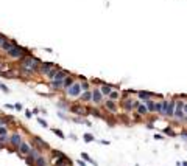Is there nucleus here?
Returning a JSON list of instances; mask_svg holds the SVG:
<instances>
[{
  "mask_svg": "<svg viewBox=\"0 0 187 166\" xmlns=\"http://www.w3.org/2000/svg\"><path fill=\"white\" fill-rule=\"evenodd\" d=\"M21 70L25 75H33V73H38L39 67H41V61L33 56H25L23 59H21Z\"/></svg>",
  "mask_w": 187,
  "mask_h": 166,
  "instance_id": "1",
  "label": "nucleus"
},
{
  "mask_svg": "<svg viewBox=\"0 0 187 166\" xmlns=\"http://www.w3.org/2000/svg\"><path fill=\"white\" fill-rule=\"evenodd\" d=\"M25 53H27L25 48H22V47H19L17 44H14L11 47V50L6 51V54H8L9 58H13V59H23L25 58Z\"/></svg>",
  "mask_w": 187,
  "mask_h": 166,
  "instance_id": "2",
  "label": "nucleus"
},
{
  "mask_svg": "<svg viewBox=\"0 0 187 166\" xmlns=\"http://www.w3.org/2000/svg\"><path fill=\"white\" fill-rule=\"evenodd\" d=\"M66 92H67L69 96H78L80 93H81V84H80V82H73Z\"/></svg>",
  "mask_w": 187,
  "mask_h": 166,
  "instance_id": "3",
  "label": "nucleus"
},
{
  "mask_svg": "<svg viewBox=\"0 0 187 166\" xmlns=\"http://www.w3.org/2000/svg\"><path fill=\"white\" fill-rule=\"evenodd\" d=\"M175 118L176 119H182V118H184V102H182V101H176Z\"/></svg>",
  "mask_w": 187,
  "mask_h": 166,
  "instance_id": "4",
  "label": "nucleus"
},
{
  "mask_svg": "<svg viewBox=\"0 0 187 166\" xmlns=\"http://www.w3.org/2000/svg\"><path fill=\"white\" fill-rule=\"evenodd\" d=\"M72 160H70L69 157H66V155H61V157H56L55 160V166H72Z\"/></svg>",
  "mask_w": 187,
  "mask_h": 166,
  "instance_id": "5",
  "label": "nucleus"
},
{
  "mask_svg": "<svg viewBox=\"0 0 187 166\" xmlns=\"http://www.w3.org/2000/svg\"><path fill=\"white\" fill-rule=\"evenodd\" d=\"M53 67H55V65H53L52 62H41V67H39V73H41V75H48V72L52 70Z\"/></svg>",
  "mask_w": 187,
  "mask_h": 166,
  "instance_id": "6",
  "label": "nucleus"
},
{
  "mask_svg": "<svg viewBox=\"0 0 187 166\" xmlns=\"http://www.w3.org/2000/svg\"><path fill=\"white\" fill-rule=\"evenodd\" d=\"M92 101L95 102V104H100V102L103 101V93L100 89H93L92 90Z\"/></svg>",
  "mask_w": 187,
  "mask_h": 166,
  "instance_id": "7",
  "label": "nucleus"
},
{
  "mask_svg": "<svg viewBox=\"0 0 187 166\" xmlns=\"http://www.w3.org/2000/svg\"><path fill=\"white\" fill-rule=\"evenodd\" d=\"M9 143H11L14 148H19V146H21V143H22L21 135H19V134H13L11 137H9Z\"/></svg>",
  "mask_w": 187,
  "mask_h": 166,
  "instance_id": "8",
  "label": "nucleus"
},
{
  "mask_svg": "<svg viewBox=\"0 0 187 166\" xmlns=\"http://www.w3.org/2000/svg\"><path fill=\"white\" fill-rule=\"evenodd\" d=\"M175 107H176V101H175V99H172V101L168 102V110H167L165 117H168V118L175 117Z\"/></svg>",
  "mask_w": 187,
  "mask_h": 166,
  "instance_id": "9",
  "label": "nucleus"
},
{
  "mask_svg": "<svg viewBox=\"0 0 187 166\" xmlns=\"http://www.w3.org/2000/svg\"><path fill=\"white\" fill-rule=\"evenodd\" d=\"M19 152L23 155H30V152H31V149H30V144L28 143H21V146H19Z\"/></svg>",
  "mask_w": 187,
  "mask_h": 166,
  "instance_id": "10",
  "label": "nucleus"
},
{
  "mask_svg": "<svg viewBox=\"0 0 187 166\" xmlns=\"http://www.w3.org/2000/svg\"><path fill=\"white\" fill-rule=\"evenodd\" d=\"M70 73L67 70H62V68H59L58 72H56V75H55V79H58V81H64V78L66 76H69Z\"/></svg>",
  "mask_w": 187,
  "mask_h": 166,
  "instance_id": "11",
  "label": "nucleus"
},
{
  "mask_svg": "<svg viewBox=\"0 0 187 166\" xmlns=\"http://www.w3.org/2000/svg\"><path fill=\"white\" fill-rule=\"evenodd\" d=\"M100 90H101L103 96H109V93L112 92V85H109V84H101V85H100Z\"/></svg>",
  "mask_w": 187,
  "mask_h": 166,
  "instance_id": "12",
  "label": "nucleus"
},
{
  "mask_svg": "<svg viewBox=\"0 0 187 166\" xmlns=\"http://www.w3.org/2000/svg\"><path fill=\"white\" fill-rule=\"evenodd\" d=\"M153 96H155V93H151V92H139V99H142L143 102L151 99Z\"/></svg>",
  "mask_w": 187,
  "mask_h": 166,
  "instance_id": "13",
  "label": "nucleus"
},
{
  "mask_svg": "<svg viewBox=\"0 0 187 166\" xmlns=\"http://www.w3.org/2000/svg\"><path fill=\"white\" fill-rule=\"evenodd\" d=\"M70 110H72L73 114H76V115H86V109L80 107V106H76V104L70 106Z\"/></svg>",
  "mask_w": 187,
  "mask_h": 166,
  "instance_id": "14",
  "label": "nucleus"
},
{
  "mask_svg": "<svg viewBox=\"0 0 187 166\" xmlns=\"http://www.w3.org/2000/svg\"><path fill=\"white\" fill-rule=\"evenodd\" d=\"M105 107H106V109H109L111 112H115V110H117V107H115V101H112V99H106Z\"/></svg>",
  "mask_w": 187,
  "mask_h": 166,
  "instance_id": "15",
  "label": "nucleus"
},
{
  "mask_svg": "<svg viewBox=\"0 0 187 166\" xmlns=\"http://www.w3.org/2000/svg\"><path fill=\"white\" fill-rule=\"evenodd\" d=\"M81 101H84V102L92 101V90H86L84 93L81 95Z\"/></svg>",
  "mask_w": 187,
  "mask_h": 166,
  "instance_id": "16",
  "label": "nucleus"
},
{
  "mask_svg": "<svg viewBox=\"0 0 187 166\" xmlns=\"http://www.w3.org/2000/svg\"><path fill=\"white\" fill-rule=\"evenodd\" d=\"M14 44H16L14 41H8V39H6V41L3 42V45H2L0 48H2V50H5V51H8V50H11V47H13Z\"/></svg>",
  "mask_w": 187,
  "mask_h": 166,
  "instance_id": "17",
  "label": "nucleus"
},
{
  "mask_svg": "<svg viewBox=\"0 0 187 166\" xmlns=\"http://www.w3.org/2000/svg\"><path fill=\"white\" fill-rule=\"evenodd\" d=\"M73 82H75V81H73V78H72L70 75H69V76H66V78H64V89H66V90H67V89L73 84Z\"/></svg>",
  "mask_w": 187,
  "mask_h": 166,
  "instance_id": "18",
  "label": "nucleus"
},
{
  "mask_svg": "<svg viewBox=\"0 0 187 166\" xmlns=\"http://www.w3.org/2000/svg\"><path fill=\"white\" fill-rule=\"evenodd\" d=\"M33 141H34L36 144L39 146V149H44L45 146H47V143H45L44 140H41V138H39V137H33Z\"/></svg>",
  "mask_w": 187,
  "mask_h": 166,
  "instance_id": "19",
  "label": "nucleus"
},
{
  "mask_svg": "<svg viewBox=\"0 0 187 166\" xmlns=\"http://www.w3.org/2000/svg\"><path fill=\"white\" fill-rule=\"evenodd\" d=\"M34 166H47V160L42 155H39L38 158H36V161H34Z\"/></svg>",
  "mask_w": 187,
  "mask_h": 166,
  "instance_id": "20",
  "label": "nucleus"
},
{
  "mask_svg": "<svg viewBox=\"0 0 187 166\" xmlns=\"http://www.w3.org/2000/svg\"><path fill=\"white\" fill-rule=\"evenodd\" d=\"M137 114L139 115H148L150 112H148V107L147 106H143V104H140L139 107H137Z\"/></svg>",
  "mask_w": 187,
  "mask_h": 166,
  "instance_id": "21",
  "label": "nucleus"
},
{
  "mask_svg": "<svg viewBox=\"0 0 187 166\" xmlns=\"http://www.w3.org/2000/svg\"><path fill=\"white\" fill-rule=\"evenodd\" d=\"M61 85H64V81H58V79H53L52 81V89H55V90L61 89Z\"/></svg>",
  "mask_w": 187,
  "mask_h": 166,
  "instance_id": "22",
  "label": "nucleus"
},
{
  "mask_svg": "<svg viewBox=\"0 0 187 166\" xmlns=\"http://www.w3.org/2000/svg\"><path fill=\"white\" fill-rule=\"evenodd\" d=\"M155 112L158 115H162L164 117V112H162V101L161 102H155Z\"/></svg>",
  "mask_w": 187,
  "mask_h": 166,
  "instance_id": "23",
  "label": "nucleus"
},
{
  "mask_svg": "<svg viewBox=\"0 0 187 166\" xmlns=\"http://www.w3.org/2000/svg\"><path fill=\"white\" fill-rule=\"evenodd\" d=\"M155 102H156V101H153V99H148V101H145L147 107H148V112H155Z\"/></svg>",
  "mask_w": 187,
  "mask_h": 166,
  "instance_id": "24",
  "label": "nucleus"
},
{
  "mask_svg": "<svg viewBox=\"0 0 187 166\" xmlns=\"http://www.w3.org/2000/svg\"><path fill=\"white\" fill-rule=\"evenodd\" d=\"M168 99H164L162 101V112H164V117L167 115V110H168Z\"/></svg>",
  "mask_w": 187,
  "mask_h": 166,
  "instance_id": "25",
  "label": "nucleus"
},
{
  "mask_svg": "<svg viewBox=\"0 0 187 166\" xmlns=\"http://www.w3.org/2000/svg\"><path fill=\"white\" fill-rule=\"evenodd\" d=\"M81 158H84V160H88V161H89V163H92L93 166H97V161H93V160H92V158H91V157H89V155H88V154H86V152H83V154H81Z\"/></svg>",
  "mask_w": 187,
  "mask_h": 166,
  "instance_id": "26",
  "label": "nucleus"
},
{
  "mask_svg": "<svg viewBox=\"0 0 187 166\" xmlns=\"http://www.w3.org/2000/svg\"><path fill=\"white\" fill-rule=\"evenodd\" d=\"M25 161H27V165H28V166H34L36 158H34V157H31V155H28V157L25 158Z\"/></svg>",
  "mask_w": 187,
  "mask_h": 166,
  "instance_id": "27",
  "label": "nucleus"
},
{
  "mask_svg": "<svg viewBox=\"0 0 187 166\" xmlns=\"http://www.w3.org/2000/svg\"><path fill=\"white\" fill-rule=\"evenodd\" d=\"M120 96L119 92H115V90H112L111 93H109V99H112V101H117V98Z\"/></svg>",
  "mask_w": 187,
  "mask_h": 166,
  "instance_id": "28",
  "label": "nucleus"
},
{
  "mask_svg": "<svg viewBox=\"0 0 187 166\" xmlns=\"http://www.w3.org/2000/svg\"><path fill=\"white\" fill-rule=\"evenodd\" d=\"M9 141V138H8V135H0V146H3V144H6V143Z\"/></svg>",
  "mask_w": 187,
  "mask_h": 166,
  "instance_id": "29",
  "label": "nucleus"
},
{
  "mask_svg": "<svg viewBox=\"0 0 187 166\" xmlns=\"http://www.w3.org/2000/svg\"><path fill=\"white\" fill-rule=\"evenodd\" d=\"M53 132H55V134H56V135H58V137H59V138H66V135H64V132H62V131H61V129H56V127H55V129H53Z\"/></svg>",
  "mask_w": 187,
  "mask_h": 166,
  "instance_id": "30",
  "label": "nucleus"
},
{
  "mask_svg": "<svg viewBox=\"0 0 187 166\" xmlns=\"http://www.w3.org/2000/svg\"><path fill=\"white\" fill-rule=\"evenodd\" d=\"M84 141H88V143L93 141V135L92 134H84Z\"/></svg>",
  "mask_w": 187,
  "mask_h": 166,
  "instance_id": "31",
  "label": "nucleus"
},
{
  "mask_svg": "<svg viewBox=\"0 0 187 166\" xmlns=\"http://www.w3.org/2000/svg\"><path fill=\"white\" fill-rule=\"evenodd\" d=\"M164 132H165L167 135H170V137H175V132H173L170 127H165V131H164Z\"/></svg>",
  "mask_w": 187,
  "mask_h": 166,
  "instance_id": "32",
  "label": "nucleus"
},
{
  "mask_svg": "<svg viewBox=\"0 0 187 166\" xmlns=\"http://www.w3.org/2000/svg\"><path fill=\"white\" fill-rule=\"evenodd\" d=\"M0 135H8V129H6L5 126H2V127H0Z\"/></svg>",
  "mask_w": 187,
  "mask_h": 166,
  "instance_id": "33",
  "label": "nucleus"
},
{
  "mask_svg": "<svg viewBox=\"0 0 187 166\" xmlns=\"http://www.w3.org/2000/svg\"><path fill=\"white\" fill-rule=\"evenodd\" d=\"M52 155L53 157H61V155H64V154H62L61 151H52Z\"/></svg>",
  "mask_w": 187,
  "mask_h": 166,
  "instance_id": "34",
  "label": "nucleus"
},
{
  "mask_svg": "<svg viewBox=\"0 0 187 166\" xmlns=\"http://www.w3.org/2000/svg\"><path fill=\"white\" fill-rule=\"evenodd\" d=\"M38 123H39L41 126H44V127H47V121H45V119H42V118H38Z\"/></svg>",
  "mask_w": 187,
  "mask_h": 166,
  "instance_id": "35",
  "label": "nucleus"
},
{
  "mask_svg": "<svg viewBox=\"0 0 187 166\" xmlns=\"http://www.w3.org/2000/svg\"><path fill=\"white\" fill-rule=\"evenodd\" d=\"M81 90H89V84H88V82H83V84H81Z\"/></svg>",
  "mask_w": 187,
  "mask_h": 166,
  "instance_id": "36",
  "label": "nucleus"
},
{
  "mask_svg": "<svg viewBox=\"0 0 187 166\" xmlns=\"http://www.w3.org/2000/svg\"><path fill=\"white\" fill-rule=\"evenodd\" d=\"M5 41H6V36L5 34H0V47L3 45V42H5Z\"/></svg>",
  "mask_w": 187,
  "mask_h": 166,
  "instance_id": "37",
  "label": "nucleus"
},
{
  "mask_svg": "<svg viewBox=\"0 0 187 166\" xmlns=\"http://www.w3.org/2000/svg\"><path fill=\"white\" fill-rule=\"evenodd\" d=\"M6 121H8V118H0V127H2V126H5Z\"/></svg>",
  "mask_w": 187,
  "mask_h": 166,
  "instance_id": "38",
  "label": "nucleus"
},
{
  "mask_svg": "<svg viewBox=\"0 0 187 166\" xmlns=\"http://www.w3.org/2000/svg\"><path fill=\"white\" fill-rule=\"evenodd\" d=\"M0 89H2V92H6V93L9 92L8 89H6V85H5V84H0Z\"/></svg>",
  "mask_w": 187,
  "mask_h": 166,
  "instance_id": "39",
  "label": "nucleus"
},
{
  "mask_svg": "<svg viewBox=\"0 0 187 166\" xmlns=\"http://www.w3.org/2000/svg\"><path fill=\"white\" fill-rule=\"evenodd\" d=\"M184 119L187 121V102L184 104Z\"/></svg>",
  "mask_w": 187,
  "mask_h": 166,
  "instance_id": "40",
  "label": "nucleus"
},
{
  "mask_svg": "<svg viewBox=\"0 0 187 166\" xmlns=\"http://www.w3.org/2000/svg\"><path fill=\"white\" fill-rule=\"evenodd\" d=\"M14 109L16 110H22V104H19V102L17 104H14Z\"/></svg>",
  "mask_w": 187,
  "mask_h": 166,
  "instance_id": "41",
  "label": "nucleus"
},
{
  "mask_svg": "<svg viewBox=\"0 0 187 166\" xmlns=\"http://www.w3.org/2000/svg\"><path fill=\"white\" fill-rule=\"evenodd\" d=\"M155 138H156V140H162V138H164V137H162V135H161V134H156V135H155Z\"/></svg>",
  "mask_w": 187,
  "mask_h": 166,
  "instance_id": "42",
  "label": "nucleus"
},
{
  "mask_svg": "<svg viewBox=\"0 0 187 166\" xmlns=\"http://www.w3.org/2000/svg\"><path fill=\"white\" fill-rule=\"evenodd\" d=\"M3 68H5V64H3L2 61H0V72H3Z\"/></svg>",
  "mask_w": 187,
  "mask_h": 166,
  "instance_id": "43",
  "label": "nucleus"
},
{
  "mask_svg": "<svg viewBox=\"0 0 187 166\" xmlns=\"http://www.w3.org/2000/svg\"><path fill=\"white\" fill-rule=\"evenodd\" d=\"M78 166H88V165H86L84 161H81V160H80V161H78Z\"/></svg>",
  "mask_w": 187,
  "mask_h": 166,
  "instance_id": "44",
  "label": "nucleus"
},
{
  "mask_svg": "<svg viewBox=\"0 0 187 166\" xmlns=\"http://www.w3.org/2000/svg\"><path fill=\"white\" fill-rule=\"evenodd\" d=\"M181 137H186V138H187V132H182V134H181Z\"/></svg>",
  "mask_w": 187,
  "mask_h": 166,
  "instance_id": "45",
  "label": "nucleus"
}]
</instances>
